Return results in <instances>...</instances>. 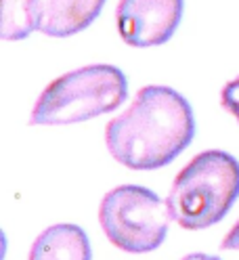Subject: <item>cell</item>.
<instances>
[{
	"instance_id": "obj_1",
	"label": "cell",
	"mask_w": 239,
	"mask_h": 260,
	"mask_svg": "<svg viewBox=\"0 0 239 260\" xmlns=\"http://www.w3.org/2000/svg\"><path fill=\"white\" fill-rule=\"evenodd\" d=\"M195 137L189 101L168 86H143L130 107L105 128L109 153L130 170H157L177 159Z\"/></svg>"
},
{
	"instance_id": "obj_2",
	"label": "cell",
	"mask_w": 239,
	"mask_h": 260,
	"mask_svg": "<svg viewBox=\"0 0 239 260\" xmlns=\"http://www.w3.org/2000/svg\"><path fill=\"white\" fill-rule=\"evenodd\" d=\"M239 198V161L220 149L201 151L177 174L168 193L170 220L201 231L227 216Z\"/></svg>"
},
{
	"instance_id": "obj_3",
	"label": "cell",
	"mask_w": 239,
	"mask_h": 260,
	"mask_svg": "<svg viewBox=\"0 0 239 260\" xmlns=\"http://www.w3.org/2000/svg\"><path fill=\"white\" fill-rule=\"evenodd\" d=\"M128 96V80L116 65H86L59 76L42 90L29 124L61 126L92 120L118 109Z\"/></svg>"
},
{
	"instance_id": "obj_4",
	"label": "cell",
	"mask_w": 239,
	"mask_h": 260,
	"mask_svg": "<svg viewBox=\"0 0 239 260\" xmlns=\"http://www.w3.org/2000/svg\"><path fill=\"white\" fill-rule=\"evenodd\" d=\"M99 222L116 248L145 254L164 243L170 214L166 202L155 191L141 185H122L103 198Z\"/></svg>"
},
{
	"instance_id": "obj_5",
	"label": "cell",
	"mask_w": 239,
	"mask_h": 260,
	"mask_svg": "<svg viewBox=\"0 0 239 260\" xmlns=\"http://www.w3.org/2000/svg\"><path fill=\"white\" fill-rule=\"evenodd\" d=\"M183 11V0H120L116 11L120 38L134 48L159 46L177 31Z\"/></svg>"
},
{
	"instance_id": "obj_6",
	"label": "cell",
	"mask_w": 239,
	"mask_h": 260,
	"mask_svg": "<svg viewBox=\"0 0 239 260\" xmlns=\"http://www.w3.org/2000/svg\"><path fill=\"white\" fill-rule=\"evenodd\" d=\"M107 0H31L36 31L65 38L86 29L99 17Z\"/></svg>"
},
{
	"instance_id": "obj_7",
	"label": "cell",
	"mask_w": 239,
	"mask_h": 260,
	"mask_svg": "<svg viewBox=\"0 0 239 260\" xmlns=\"http://www.w3.org/2000/svg\"><path fill=\"white\" fill-rule=\"evenodd\" d=\"M29 260H92L88 235L78 224H53L34 239Z\"/></svg>"
},
{
	"instance_id": "obj_8",
	"label": "cell",
	"mask_w": 239,
	"mask_h": 260,
	"mask_svg": "<svg viewBox=\"0 0 239 260\" xmlns=\"http://www.w3.org/2000/svg\"><path fill=\"white\" fill-rule=\"evenodd\" d=\"M36 29L31 0H3L0 36L5 40H21Z\"/></svg>"
},
{
	"instance_id": "obj_9",
	"label": "cell",
	"mask_w": 239,
	"mask_h": 260,
	"mask_svg": "<svg viewBox=\"0 0 239 260\" xmlns=\"http://www.w3.org/2000/svg\"><path fill=\"white\" fill-rule=\"evenodd\" d=\"M220 103L222 107H225L231 116L239 122V76L235 80H231V82L222 88L220 92Z\"/></svg>"
},
{
	"instance_id": "obj_10",
	"label": "cell",
	"mask_w": 239,
	"mask_h": 260,
	"mask_svg": "<svg viewBox=\"0 0 239 260\" xmlns=\"http://www.w3.org/2000/svg\"><path fill=\"white\" fill-rule=\"evenodd\" d=\"M222 250H239V220L233 224V229L222 239Z\"/></svg>"
},
{
	"instance_id": "obj_11",
	"label": "cell",
	"mask_w": 239,
	"mask_h": 260,
	"mask_svg": "<svg viewBox=\"0 0 239 260\" xmlns=\"http://www.w3.org/2000/svg\"><path fill=\"white\" fill-rule=\"evenodd\" d=\"M183 260H220L218 256H210V254H189Z\"/></svg>"
}]
</instances>
